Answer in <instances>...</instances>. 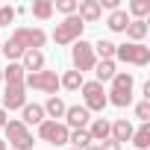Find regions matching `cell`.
<instances>
[{
	"label": "cell",
	"instance_id": "6da1fadb",
	"mask_svg": "<svg viewBox=\"0 0 150 150\" xmlns=\"http://www.w3.org/2000/svg\"><path fill=\"white\" fill-rule=\"evenodd\" d=\"M115 59L118 62H127V65H150V47L147 44H132V41H124V44H115Z\"/></svg>",
	"mask_w": 150,
	"mask_h": 150
},
{
	"label": "cell",
	"instance_id": "7a4b0ae2",
	"mask_svg": "<svg viewBox=\"0 0 150 150\" xmlns=\"http://www.w3.org/2000/svg\"><path fill=\"white\" fill-rule=\"evenodd\" d=\"M83 30H86V24H83L77 15H68L62 24H56V30H53V41H56V44H74V41L83 38Z\"/></svg>",
	"mask_w": 150,
	"mask_h": 150
},
{
	"label": "cell",
	"instance_id": "3957f363",
	"mask_svg": "<svg viewBox=\"0 0 150 150\" xmlns=\"http://www.w3.org/2000/svg\"><path fill=\"white\" fill-rule=\"evenodd\" d=\"M24 88H35V91H44V94L56 97V91H59V74L56 71L27 74V77H24Z\"/></svg>",
	"mask_w": 150,
	"mask_h": 150
},
{
	"label": "cell",
	"instance_id": "277c9868",
	"mask_svg": "<svg viewBox=\"0 0 150 150\" xmlns=\"http://www.w3.org/2000/svg\"><path fill=\"white\" fill-rule=\"evenodd\" d=\"M71 62H74V71L77 74H86V71H94V65H97V56H94V47L88 44V41H74V47H71Z\"/></svg>",
	"mask_w": 150,
	"mask_h": 150
},
{
	"label": "cell",
	"instance_id": "5b68a950",
	"mask_svg": "<svg viewBox=\"0 0 150 150\" xmlns=\"http://www.w3.org/2000/svg\"><path fill=\"white\" fill-rule=\"evenodd\" d=\"M3 132H6V141H9L15 150H33V132H30L18 118H15V121H6Z\"/></svg>",
	"mask_w": 150,
	"mask_h": 150
},
{
	"label": "cell",
	"instance_id": "8992f818",
	"mask_svg": "<svg viewBox=\"0 0 150 150\" xmlns=\"http://www.w3.org/2000/svg\"><path fill=\"white\" fill-rule=\"evenodd\" d=\"M68 135H71V129H68L62 121H41V124H38V138L47 141V144L62 147V144H68Z\"/></svg>",
	"mask_w": 150,
	"mask_h": 150
},
{
	"label": "cell",
	"instance_id": "52a82bcc",
	"mask_svg": "<svg viewBox=\"0 0 150 150\" xmlns=\"http://www.w3.org/2000/svg\"><path fill=\"white\" fill-rule=\"evenodd\" d=\"M12 38H15L24 50H41L44 41H47L44 30H38V27H18V30L12 33Z\"/></svg>",
	"mask_w": 150,
	"mask_h": 150
},
{
	"label": "cell",
	"instance_id": "ba28073f",
	"mask_svg": "<svg viewBox=\"0 0 150 150\" xmlns=\"http://www.w3.org/2000/svg\"><path fill=\"white\" fill-rule=\"evenodd\" d=\"M83 106L88 109V112H103L106 109V91H103V86L100 83H83Z\"/></svg>",
	"mask_w": 150,
	"mask_h": 150
},
{
	"label": "cell",
	"instance_id": "9c48e42d",
	"mask_svg": "<svg viewBox=\"0 0 150 150\" xmlns=\"http://www.w3.org/2000/svg\"><path fill=\"white\" fill-rule=\"evenodd\" d=\"M88 121H91V112H88L86 106H68L62 124H65V127H74V129H86Z\"/></svg>",
	"mask_w": 150,
	"mask_h": 150
},
{
	"label": "cell",
	"instance_id": "30bf717a",
	"mask_svg": "<svg viewBox=\"0 0 150 150\" xmlns=\"http://www.w3.org/2000/svg\"><path fill=\"white\" fill-rule=\"evenodd\" d=\"M77 18L83 24H97L103 18V9H100L97 0H83V3H77Z\"/></svg>",
	"mask_w": 150,
	"mask_h": 150
},
{
	"label": "cell",
	"instance_id": "8fae6325",
	"mask_svg": "<svg viewBox=\"0 0 150 150\" xmlns=\"http://www.w3.org/2000/svg\"><path fill=\"white\" fill-rule=\"evenodd\" d=\"M27 106V88L24 86H6L3 109H24Z\"/></svg>",
	"mask_w": 150,
	"mask_h": 150
},
{
	"label": "cell",
	"instance_id": "7c38bea8",
	"mask_svg": "<svg viewBox=\"0 0 150 150\" xmlns=\"http://www.w3.org/2000/svg\"><path fill=\"white\" fill-rule=\"evenodd\" d=\"M21 68H24V74H38V71H44V53H41V50H24Z\"/></svg>",
	"mask_w": 150,
	"mask_h": 150
},
{
	"label": "cell",
	"instance_id": "4fadbf2b",
	"mask_svg": "<svg viewBox=\"0 0 150 150\" xmlns=\"http://www.w3.org/2000/svg\"><path fill=\"white\" fill-rule=\"evenodd\" d=\"M132 132H135V127H132L127 118H118V121H112V132H109V138L118 141V144H124V141L132 138Z\"/></svg>",
	"mask_w": 150,
	"mask_h": 150
},
{
	"label": "cell",
	"instance_id": "5bb4252c",
	"mask_svg": "<svg viewBox=\"0 0 150 150\" xmlns=\"http://www.w3.org/2000/svg\"><path fill=\"white\" fill-rule=\"evenodd\" d=\"M88 124H91V127H88V135H91V141H94V144H100V141H106V138H109L112 124H109L106 118H91Z\"/></svg>",
	"mask_w": 150,
	"mask_h": 150
},
{
	"label": "cell",
	"instance_id": "9a60e30c",
	"mask_svg": "<svg viewBox=\"0 0 150 150\" xmlns=\"http://www.w3.org/2000/svg\"><path fill=\"white\" fill-rule=\"evenodd\" d=\"M41 121H47V118H44V109H41L38 103H27V106L21 109V124H24V127H30V124L38 127Z\"/></svg>",
	"mask_w": 150,
	"mask_h": 150
},
{
	"label": "cell",
	"instance_id": "2e32d148",
	"mask_svg": "<svg viewBox=\"0 0 150 150\" xmlns=\"http://www.w3.org/2000/svg\"><path fill=\"white\" fill-rule=\"evenodd\" d=\"M41 109H44V118H47V121H59V118H65V109H68V106H65V100L56 94V97H47V103H44Z\"/></svg>",
	"mask_w": 150,
	"mask_h": 150
},
{
	"label": "cell",
	"instance_id": "e0dca14e",
	"mask_svg": "<svg viewBox=\"0 0 150 150\" xmlns=\"http://www.w3.org/2000/svg\"><path fill=\"white\" fill-rule=\"evenodd\" d=\"M115 74H118V71H115V59H100V62L94 65V77H97L94 83H100V86H103V83H112Z\"/></svg>",
	"mask_w": 150,
	"mask_h": 150
},
{
	"label": "cell",
	"instance_id": "ac0fdd59",
	"mask_svg": "<svg viewBox=\"0 0 150 150\" xmlns=\"http://www.w3.org/2000/svg\"><path fill=\"white\" fill-rule=\"evenodd\" d=\"M132 86H135L132 74H127V71H118L115 77H112V88H109V91H118V94H132Z\"/></svg>",
	"mask_w": 150,
	"mask_h": 150
},
{
	"label": "cell",
	"instance_id": "d6986e66",
	"mask_svg": "<svg viewBox=\"0 0 150 150\" xmlns=\"http://www.w3.org/2000/svg\"><path fill=\"white\" fill-rule=\"evenodd\" d=\"M83 74H77V71H65L62 77H59V88H65V91H80L83 88Z\"/></svg>",
	"mask_w": 150,
	"mask_h": 150
},
{
	"label": "cell",
	"instance_id": "ffe728a7",
	"mask_svg": "<svg viewBox=\"0 0 150 150\" xmlns=\"http://www.w3.org/2000/svg\"><path fill=\"white\" fill-rule=\"evenodd\" d=\"M129 21H132V18L127 15V9H115V12H109V21H106V27H109L112 33H124Z\"/></svg>",
	"mask_w": 150,
	"mask_h": 150
},
{
	"label": "cell",
	"instance_id": "44dd1931",
	"mask_svg": "<svg viewBox=\"0 0 150 150\" xmlns=\"http://www.w3.org/2000/svg\"><path fill=\"white\" fill-rule=\"evenodd\" d=\"M147 30H150V27H147V21H129L124 33H127V38H129L132 44H141V38L147 35Z\"/></svg>",
	"mask_w": 150,
	"mask_h": 150
},
{
	"label": "cell",
	"instance_id": "7402d4cb",
	"mask_svg": "<svg viewBox=\"0 0 150 150\" xmlns=\"http://www.w3.org/2000/svg\"><path fill=\"white\" fill-rule=\"evenodd\" d=\"M24 77L27 74H24V68L18 62H9V68L3 71V83L6 86H24Z\"/></svg>",
	"mask_w": 150,
	"mask_h": 150
},
{
	"label": "cell",
	"instance_id": "603a6c76",
	"mask_svg": "<svg viewBox=\"0 0 150 150\" xmlns=\"http://www.w3.org/2000/svg\"><path fill=\"white\" fill-rule=\"evenodd\" d=\"M129 141L135 144V150H147V147H150V124H141V127L132 132Z\"/></svg>",
	"mask_w": 150,
	"mask_h": 150
},
{
	"label": "cell",
	"instance_id": "cb8c5ba5",
	"mask_svg": "<svg viewBox=\"0 0 150 150\" xmlns=\"http://www.w3.org/2000/svg\"><path fill=\"white\" fill-rule=\"evenodd\" d=\"M68 144H74V150H86V147L91 144V135H88V129H74V132L68 135Z\"/></svg>",
	"mask_w": 150,
	"mask_h": 150
},
{
	"label": "cell",
	"instance_id": "d4e9b609",
	"mask_svg": "<svg viewBox=\"0 0 150 150\" xmlns=\"http://www.w3.org/2000/svg\"><path fill=\"white\" fill-rule=\"evenodd\" d=\"M33 15L38 21H50L53 18V3H50V0H35V3H33Z\"/></svg>",
	"mask_w": 150,
	"mask_h": 150
},
{
	"label": "cell",
	"instance_id": "484cf974",
	"mask_svg": "<svg viewBox=\"0 0 150 150\" xmlns=\"http://www.w3.org/2000/svg\"><path fill=\"white\" fill-rule=\"evenodd\" d=\"M91 47H94V56H100V59H115V44H112V41L100 38V41H94Z\"/></svg>",
	"mask_w": 150,
	"mask_h": 150
},
{
	"label": "cell",
	"instance_id": "4316f807",
	"mask_svg": "<svg viewBox=\"0 0 150 150\" xmlns=\"http://www.w3.org/2000/svg\"><path fill=\"white\" fill-rule=\"evenodd\" d=\"M0 50H3V56H6V59H21V56H24V47H21L15 38L3 41V44H0Z\"/></svg>",
	"mask_w": 150,
	"mask_h": 150
},
{
	"label": "cell",
	"instance_id": "83f0119b",
	"mask_svg": "<svg viewBox=\"0 0 150 150\" xmlns=\"http://www.w3.org/2000/svg\"><path fill=\"white\" fill-rule=\"evenodd\" d=\"M129 12L135 15V21H144V15L150 12V0H132V3H129Z\"/></svg>",
	"mask_w": 150,
	"mask_h": 150
},
{
	"label": "cell",
	"instance_id": "f1b7e54d",
	"mask_svg": "<svg viewBox=\"0 0 150 150\" xmlns=\"http://www.w3.org/2000/svg\"><path fill=\"white\" fill-rule=\"evenodd\" d=\"M53 12H62L65 18H68V15H77V0H56V3H53Z\"/></svg>",
	"mask_w": 150,
	"mask_h": 150
},
{
	"label": "cell",
	"instance_id": "f546056e",
	"mask_svg": "<svg viewBox=\"0 0 150 150\" xmlns=\"http://www.w3.org/2000/svg\"><path fill=\"white\" fill-rule=\"evenodd\" d=\"M135 118H138L141 124H147V121H150V100H141V103L135 106Z\"/></svg>",
	"mask_w": 150,
	"mask_h": 150
},
{
	"label": "cell",
	"instance_id": "4dcf8cb0",
	"mask_svg": "<svg viewBox=\"0 0 150 150\" xmlns=\"http://www.w3.org/2000/svg\"><path fill=\"white\" fill-rule=\"evenodd\" d=\"M15 21V9L12 6H0V27H9Z\"/></svg>",
	"mask_w": 150,
	"mask_h": 150
},
{
	"label": "cell",
	"instance_id": "1f68e13d",
	"mask_svg": "<svg viewBox=\"0 0 150 150\" xmlns=\"http://www.w3.org/2000/svg\"><path fill=\"white\" fill-rule=\"evenodd\" d=\"M100 150H121V144L112 141V138H106V141H100Z\"/></svg>",
	"mask_w": 150,
	"mask_h": 150
},
{
	"label": "cell",
	"instance_id": "d6a6232c",
	"mask_svg": "<svg viewBox=\"0 0 150 150\" xmlns=\"http://www.w3.org/2000/svg\"><path fill=\"white\" fill-rule=\"evenodd\" d=\"M6 121H9V118H6V109H3V106H0V129H3V127H6Z\"/></svg>",
	"mask_w": 150,
	"mask_h": 150
},
{
	"label": "cell",
	"instance_id": "836d02e7",
	"mask_svg": "<svg viewBox=\"0 0 150 150\" xmlns=\"http://www.w3.org/2000/svg\"><path fill=\"white\" fill-rule=\"evenodd\" d=\"M86 150H100V144H94V141H91V144H88Z\"/></svg>",
	"mask_w": 150,
	"mask_h": 150
},
{
	"label": "cell",
	"instance_id": "e575fe53",
	"mask_svg": "<svg viewBox=\"0 0 150 150\" xmlns=\"http://www.w3.org/2000/svg\"><path fill=\"white\" fill-rule=\"evenodd\" d=\"M0 150H6V141H0Z\"/></svg>",
	"mask_w": 150,
	"mask_h": 150
},
{
	"label": "cell",
	"instance_id": "d590c367",
	"mask_svg": "<svg viewBox=\"0 0 150 150\" xmlns=\"http://www.w3.org/2000/svg\"><path fill=\"white\" fill-rule=\"evenodd\" d=\"M0 83H3V71H0Z\"/></svg>",
	"mask_w": 150,
	"mask_h": 150
},
{
	"label": "cell",
	"instance_id": "8d00e7d4",
	"mask_svg": "<svg viewBox=\"0 0 150 150\" xmlns=\"http://www.w3.org/2000/svg\"><path fill=\"white\" fill-rule=\"evenodd\" d=\"M0 56H3V50H0Z\"/></svg>",
	"mask_w": 150,
	"mask_h": 150
},
{
	"label": "cell",
	"instance_id": "74e56055",
	"mask_svg": "<svg viewBox=\"0 0 150 150\" xmlns=\"http://www.w3.org/2000/svg\"><path fill=\"white\" fill-rule=\"evenodd\" d=\"M68 150H74V147H68Z\"/></svg>",
	"mask_w": 150,
	"mask_h": 150
}]
</instances>
